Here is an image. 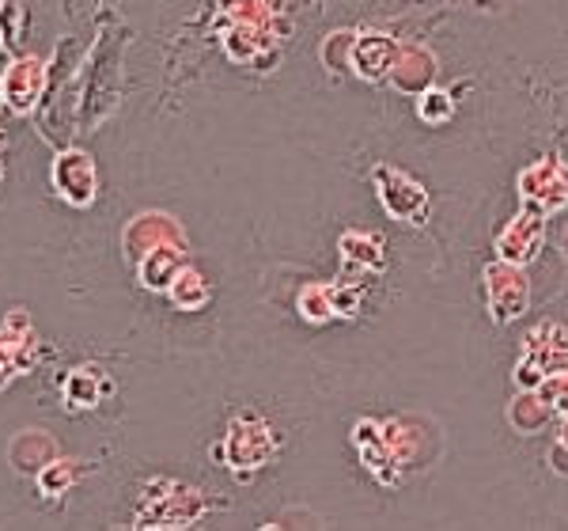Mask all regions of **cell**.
I'll list each match as a JSON object with an SVG mask.
<instances>
[{"label":"cell","instance_id":"cell-13","mask_svg":"<svg viewBox=\"0 0 568 531\" xmlns=\"http://www.w3.org/2000/svg\"><path fill=\"white\" fill-rule=\"evenodd\" d=\"M45 88V66L39 58H16L12 66L0 77V99H4L8 111L27 114L34 103H39Z\"/></svg>","mask_w":568,"mask_h":531},{"label":"cell","instance_id":"cell-28","mask_svg":"<svg viewBox=\"0 0 568 531\" xmlns=\"http://www.w3.org/2000/svg\"><path fill=\"white\" fill-rule=\"evenodd\" d=\"M557 441H561V444H568V414L561 418V437H557Z\"/></svg>","mask_w":568,"mask_h":531},{"label":"cell","instance_id":"cell-20","mask_svg":"<svg viewBox=\"0 0 568 531\" xmlns=\"http://www.w3.org/2000/svg\"><path fill=\"white\" fill-rule=\"evenodd\" d=\"M168 297H171V304H175L179 311H201L209 304V297H213V289H209L205 273H197L194 266H182L179 278L171 281Z\"/></svg>","mask_w":568,"mask_h":531},{"label":"cell","instance_id":"cell-19","mask_svg":"<svg viewBox=\"0 0 568 531\" xmlns=\"http://www.w3.org/2000/svg\"><path fill=\"white\" fill-rule=\"evenodd\" d=\"M235 20V16H232ZM270 42V23H251V20H235L232 31L224 34V46H227V58L235 61H251L258 58Z\"/></svg>","mask_w":568,"mask_h":531},{"label":"cell","instance_id":"cell-29","mask_svg":"<svg viewBox=\"0 0 568 531\" xmlns=\"http://www.w3.org/2000/svg\"><path fill=\"white\" fill-rule=\"evenodd\" d=\"M0 160H4V130H0Z\"/></svg>","mask_w":568,"mask_h":531},{"label":"cell","instance_id":"cell-18","mask_svg":"<svg viewBox=\"0 0 568 531\" xmlns=\"http://www.w3.org/2000/svg\"><path fill=\"white\" fill-rule=\"evenodd\" d=\"M8 452H12L16 471H34V474H39L50 460H58V444H53L45 433H39V429H27V433H20Z\"/></svg>","mask_w":568,"mask_h":531},{"label":"cell","instance_id":"cell-5","mask_svg":"<svg viewBox=\"0 0 568 531\" xmlns=\"http://www.w3.org/2000/svg\"><path fill=\"white\" fill-rule=\"evenodd\" d=\"M224 452H227V467H232V471L251 474L277 455V433H273L270 421H262L258 414H243L227 429Z\"/></svg>","mask_w":568,"mask_h":531},{"label":"cell","instance_id":"cell-17","mask_svg":"<svg viewBox=\"0 0 568 531\" xmlns=\"http://www.w3.org/2000/svg\"><path fill=\"white\" fill-rule=\"evenodd\" d=\"M186 266V243H160L136 262V273H141V285L152 292H168L171 281L179 278V270Z\"/></svg>","mask_w":568,"mask_h":531},{"label":"cell","instance_id":"cell-4","mask_svg":"<svg viewBox=\"0 0 568 531\" xmlns=\"http://www.w3.org/2000/svg\"><path fill=\"white\" fill-rule=\"evenodd\" d=\"M481 285H485V308H489L493 323H516L519 315L530 308V281L524 273V266L516 262H489L481 270Z\"/></svg>","mask_w":568,"mask_h":531},{"label":"cell","instance_id":"cell-2","mask_svg":"<svg viewBox=\"0 0 568 531\" xmlns=\"http://www.w3.org/2000/svg\"><path fill=\"white\" fill-rule=\"evenodd\" d=\"M568 369V327L561 323H538L527 334L524 353L516 361V388L535 391L549 372Z\"/></svg>","mask_w":568,"mask_h":531},{"label":"cell","instance_id":"cell-8","mask_svg":"<svg viewBox=\"0 0 568 531\" xmlns=\"http://www.w3.org/2000/svg\"><path fill=\"white\" fill-rule=\"evenodd\" d=\"M50 182H53V190H58V198H65L69 206H77V209H88L99 190L95 160L80 149L61 152L58 160L50 163Z\"/></svg>","mask_w":568,"mask_h":531},{"label":"cell","instance_id":"cell-6","mask_svg":"<svg viewBox=\"0 0 568 531\" xmlns=\"http://www.w3.org/2000/svg\"><path fill=\"white\" fill-rule=\"evenodd\" d=\"M519 198H524V209H535V213H561L568 206V168L557 156H542L538 163L519 171Z\"/></svg>","mask_w":568,"mask_h":531},{"label":"cell","instance_id":"cell-25","mask_svg":"<svg viewBox=\"0 0 568 531\" xmlns=\"http://www.w3.org/2000/svg\"><path fill=\"white\" fill-rule=\"evenodd\" d=\"M329 297H334V311L342 319H356V315H361V308H364L361 281H349V278L329 281Z\"/></svg>","mask_w":568,"mask_h":531},{"label":"cell","instance_id":"cell-10","mask_svg":"<svg viewBox=\"0 0 568 531\" xmlns=\"http://www.w3.org/2000/svg\"><path fill=\"white\" fill-rule=\"evenodd\" d=\"M353 448H356V455H361V463L368 467L383 487H398L402 467H398V460H394V452H390V441H387V429H383V421H375V418L356 421V425H353Z\"/></svg>","mask_w":568,"mask_h":531},{"label":"cell","instance_id":"cell-21","mask_svg":"<svg viewBox=\"0 0 568 531\" xmlns=\"http://www.w3.org/2000/svg\"><path fill=\"white\" fill-rule=\"evenodd\" d=\"M549 418H554V410L538 391H519V399L508 407V421L516 433H538Z\"/></svg>","mask_w":568,"mask_h":531},{"label":"cell","instance_id":"cell-1","mask_svg":"<svg viewBox=\"0 0 568 531\" xmlns=\"http://www.w3.org/2000/svg\"><path fill=\"white\" fill-rule=\"evenodd\" d=\"M372 182H375V198H379V206L387 209L390 221H398L406 228H420L428 221L433 198H428L425 182H417L409 171L379 163V168L372 171Z\"/></svg>","mask_w":568,"mask_h":531},{"label":"cell","instance_id":"cell-3","mask_svg":"<svg viewBox=\"0 0 568 531\" xmlns=\"http://www.w3.org/2000/svg\"><path fill=\"white\" fill-rule=\"evenodd\" d=\"M141 493V517H136L141 528H190L205 512V501L197 498V490L171 479H152Z\"/></svg>","mask_w":568,"mask_h":531},{"label":"cell","instance_id":"cell-12","mask_svg":"<svg viewBox=\"0 0 568 531\" xmlns=\"http://www.w3.org/2000/svg\"><path fill=\"white\" fill-rule=\"evenodd\" d=\"M398 53H402L398 39H390V34H383V31H364V34H356V39H353L349 69L361 80H368V84H379V80L390 77Z\"/></svg>","mask_w":568,"mask_h":531},{"label":"cell","instance_id":"cell-9","mask_svg":"<svg viewBox=\"0 0 568 531\" xmlns=\"http://www.w3.org/2000/svg\"><path fill=\"white\" fill-rule=\"evenodd\" d=\"M542 240H546V217L535 213V209H524V213H516L497 232V259L527 266L538 259Z\"/></svg>","mask_w":568,"mask_h":531},{"label":"cell","instance_id":"cell-22","mask_svg":"<svg viewBox=\"0 0 568 531\" xmlns=\"http://www.w3.org/2000/svg\"><path fill=\"white\" fill-rule=\"evenodd\" d=\"M296 311L307 319V323L323 327L329 323V319L337 315L334 311V297H329V285H323V281H311V285H304L296 292Z\"/></svg>","mask_w":568,"mask_h":531},{"label":"cell","instance_id":"cell-24","mask_svg":"<svg viewBox=\"0 0 568 531\" xmlns=\"http://www.w3.org/2000/svg\"><path fill=\"white\" fill-rule=\"evenodd\" d=\"M72 482H77V463L72 460H50L39 471V490L45 498H58V493H65Z\"/></svg>","mask_w":568,"mask_h":531},{"label":"cell","instance_id":"cell-14","mask_svg":"<svg viewBox=\"0 0 568 531\" xmlns=\"http://www.w3.org/2000/svg\"><path fill=\"white\" fill-rule=\"evenodd\" d=\"M436 72H439V61L428 46H402V53H398V61H394L387 80L402 91V96H420V91L433 88Z\"/></svg>","mask_w":568,"mask_h":531},{"label":"cell","instance_id":"cell-7","mask_svg":"<svg viewBox=\"0 0 568 531\" xmlns=\"http://www.w3.org/2000/svg\"><path fill=\"white\" fill-rule=\"evenodd\" d=\"M34 353H39V342H34L31 315L23 308L8 311L0 323V388H8L20 372L31 369Z\"/></svg>","mask_w":568,"mask_h":531},{"label":"cell","instance_id":"cell-23","mask_svg":"<svg viewBox=\"0 0 568 531\" xmlns=\"http://www.w3.org/2000/svg\"><path fill=\"white\" fill-rule=\"evenodd\" d=\"M455 114V99L452 91H439V88H428L417 96V118L425 126H447Z\"/></svg>","mask_w":568,"mask_h":531},{"label":"cell","instance_id":"cell-27","mask_svg":"<svg viewBox=\"0 0 568 531\" xmlns=\"http://www.w3.org/2000/svg\"><path fill=\"white\" fill-rule=\"evenodd\" d=\"M549 463H554V471H557V474H568V444L557 441V444H554V452H549Z\"/></svg>","mask_w":568,"mask_h":531},{"label":"cell","instance_id":"cell-15","mask_svg":"<svg viewBox=\"0 0 568 531\" xmlns=\"http://www.w3.org/2000/svg\"><path fill=\"white\" fill-rule=\"evenodd\" d=\"M337 251H342L345 273L356 270V278H361V273H383V270H387V243H383L375 232H364V228H356V232H342Z\"/></svg>","mask_w":568,"mask_h":531},{"label":"cell","instance_id":"cell-26","mask_svg":"<svg viewBox=\"0 0 568 531\" xmlns=\"http://www.w3.org/2000/svg\"><path fill=\"white\" fill-rule=\"evenodd\" d=\"M353 39H356L353 31H337V34H329V39L323 42V61H326V69H334V72H345V69H349V58H353Z\"/></svg>","mask_w":568,"mask_h":531},{"label":"cell","instance_id":"cell-16","mask_svg":"<svg viewBox=\"0 0 568 531\" xmlns=\"http://www.w3.org/2000/svg\"><path fill=\"white\" fill-rule=\"evenodd\" d=\"M114 391V383L106 380V372L99 364H77L61 383V395H65L69 410H95L103 395Z\"/></svg>","mask_w":568,"mask_h":531},{"label":"cell","instance_id":"cell-11","mask_svg":"<svg viewBox=\"0 0 568 531\" xmlns=\"http://www.w3.org/2000/svg\"><path fill=\"white\" fill-rule=\"evenodd\" d=\"M160 243H186L182 224L175 221V217H168V213H141V217H133V221L125 224V232H122L125 262H133V266Z\"/></svg>","mask_w":568,"mask_h":531},{"label":"cell","instance_id":"cell-30","mask_svg":"<svg viewBox=\"0 0 568 531\" xmlns=\"http://www.w3.org/2000/svg\"><path fill=\"white\" fill-rule=\"evenodd\" d=\"M565 254H568V232H565Z\"/></svg>","mask_w":568,"mask_h":531}]
</instances>
